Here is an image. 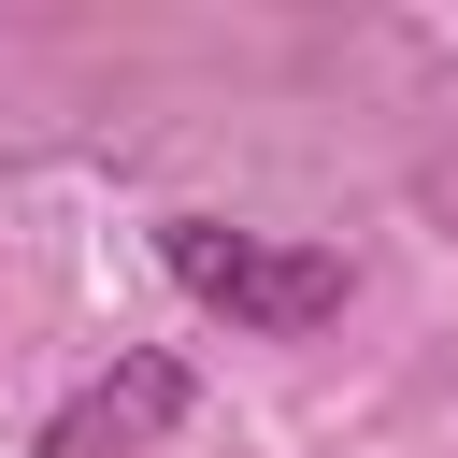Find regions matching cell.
Returning a JSON list of instances; mask_svg holds the SVG:
<instances>
[{
  "label": "cell",
  "instance_id": "1",
  "mask_svg": "<svg viewBox=\"0 0 458 458\" xmlns=\"http://www.w3.org/2000/svg\"><path fill=\"white\" fill-rule=\"evenodd\" d=\"M157 258H172V286H186V301H215L229 329H272V344L344 315V258H329V243H272V229L172 215V229H157Z\"/></svg>",
  "mask_w": 458,
  "mask_h": 458
},
{
  "label": "cell",
  "instance_id": "2",
  "mask_svg": "<svg viewBox=\"0 0 458 458\" xmlns=\"http://www.w3.org/2000/svg\"><path fill=\"white\" fill-rule=\"evenodd\" d=\"M172 415H186V358H129V372H100L86 401L43 415V458H143Z\"/></svg>",
  "mask_w": 458,
  "mask_h": 458
}]
</instances>
